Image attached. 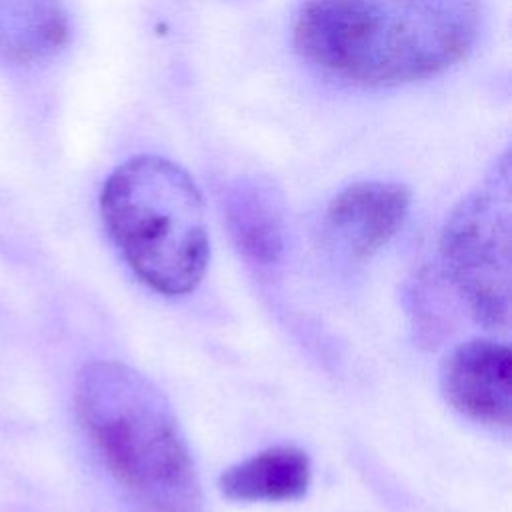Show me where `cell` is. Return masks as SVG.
<instances>
[{"instance_id":"obj_5","label":"cell","mask_w":512,"mask_h":512,"mask_svg":"<svg viewBox=\"0 0 512 512\" xmlns=\"http://www.w3.org/2000/svg\"><path fill=\"white\" fill-rule=\"evenodd\" d=\"M510 376V348L494 340L474 338L444 356L440 390L462 416L490 428H508L512 418Z\"/></svg>"},{"instance_id":"obj_3","label":"cell","mask_w":512,"mask_h":512,"mask_svg":"<svg viewBox=\"0 0 512 512\" xmlns=\"http://www.w3.org/2000/svg\"><path fill=\"white\" fill-rule=\"evenodd\" d=\"M102 222L132 268L156 292H192L208 266L204 202L176 162L140 154L116 166L100 192Z\"/></svg>"},{"instance_id":"obj_4","label":"cell","mask_w":512,"mask_h":512,"mask_svg":"<svg viewBox=\"0 0 512 512\" xmlns=\"http://www.w3.org/2000/svg\"><path fill=\"white\" fill-rule=\"evenodd\" d=\"M446 276L474 318L504 330L510 318V152L448 214L440 236Z\"/></svg>"},{"instance_id":"obj_2","label":"cell","mask_w":512,"mask_h":512,"mask_svg":"<svg viewBox=\"0 0 512 512\" xmlns=\"http://www.w3.org/2000/svg\"><path fill=\"white\" fill-rule=\"evenodd\" d=\"M74 410L110 474L150 512H200L202 488L166 396L116 360L86 364Z\"/></svg>"},{"instance_id":"obj_7","label":"cell","mask_w":512,"mask_h":512,"mask_svg":"<svg viewBox=\"0 0 512 512\" xmlns=\"http://www.w3.org/2000/svg\"><path fill=\"white\" fill-rule=\"evenodd\" d=\"M310 482V456L294 444H276L226 468L218 490L232 502H292L306 496Z\"/></svg>"},{"instance_id":"obj_8","label":"cell","mask_w":512,"mask_h":512,"mask_svg":"<svg viewBox=\"0 0 512 512\" xmlns=\"http://www.w3.org/2000/svg\"><path fill=\"white\" fill-rule=\"evenodd\" d=\"M64 0H0V62L28 68L52 60L70 42Z\"/></svg>"},{"instance_id":"obj_6","label":"cell","mask_w":512,"mask_h":512,"mask_svg":"<svg viewBox=\"0 0 512 512\" xmlns=\"http://www.w3.org/2000/svg\"><path fill=\"white\" fill-rule=\"evenodd\" d=\"M410 208V190L398 182L364 180L342 188L328 204V236L352 258L366 260L400 230Z\"/></svg>"},{"instance_id":"obj_1","label":"cell","mask_w":512,"mask_h":512,"mask_svg":"<svg viewBox=\"0 0 512 512\" xmlns=\"http://www.w3.org/2000/svg\"><path fill=\"white\" fill-rule=\"evenodd\" d=\"M484 26V0H302L296 52L320 72L362 88L442 74L468 58Z\"/></svg>"},{"instance_id":"obj_9","label":"cell","mask_w":512,"mask_h":512,"mask_svg":"<svg viewBox=\"0 0 512 512\" xmlns=\"http://www.w3.org/2000/svg\"><path fill=\"white\" fill-rule=\"evenodd\" d=\"M226 222L238 250L270 266L284 252V210L268 180L240 178L226 194Z\"/></svg>"}]
</instances>
